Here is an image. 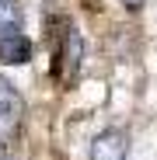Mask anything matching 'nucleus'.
Returning <instances> with one entry per match:
<instances>
[{"instance_id": "obj_1", "label": "nucleus", "mask_w": 157, "mask_h": 160, "mask_svg": "<svg viewBox=\"0 0 157 160\" xmlns=\"http://www.w3.org/2000/svg\"><path fill=\"white\" fill-rule=\"evenodd\" d=\"M81 63H84V38H81V32L73 24H66L63 42L56 49V77L63 84H73L77 73H81Z\"/></svg>"}, {"instance_id": "obj_2", "label": "nucleus", "mask_w": 157, "mask_h": 160, "mask_svg": "<svg viewBox=\"0 0 157 160\" xmlns=\"http://www.w3.org/2000/svg\"><path fill=\"white\" fill-rule=\"evenodd\" d=\"M21 115H24V101H21L18 87L0 73V143H7L14 132H18Z\"/></svg>"}, {"instance_id": "obj_3", "label": "nucleus", "mask_w": 157, "mask_h": 160, "mask_svg": "<svg viewBox=\"0 0 157 160\" xmlns=\"http://www.w3.org/2000/svg\"><path fill=\"white\" fill-rule=\"evenodd\" d=\"M129 157V136L126 129H105L91 139L87 160H126Z\"/></svg>"}, {"instance_id": "obj_4", "label": "nucleus", "mask_w": 157, "mask_h": 160, "mask_svg": "<svg viewBox=\"0 0 157 160\" xmlns=\"http://www.w3.org/2000/svg\"><path fill=\"white\" fill-rule=\"evenodd\" d=\"M32 38L24 35V32H7V35H0V59H4L7 66H21V63H28L32 59Z\"/></svg>"}, {"instance_id": "obj_5", "label": "nucleus", "mask_w": 157, "mask_h": 160, "mask_svg": "<svg viewBox=\"0 0 157 160\" xmlns=\"http://www.w3.org/2000/svg\"><path fill=\"white\" fill-rule=\"evenodd\" d=\"M21 32V7L18 0H0V35Z\"/></svg>"}]
</instances>
